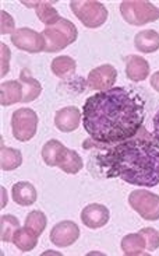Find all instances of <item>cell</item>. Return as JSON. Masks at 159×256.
<instances>
[{"instance_id": "1", "label": "cell", "mask_w": 159, "mask_h": 256, "mask_svg": "<svg viewBox=\"0 0 159 256\" xmlns=\"http://www.w3.org/2000/svg\"><path fill=\"white\" fill-rule=\"evenodd\" d=\"M146 118V101L133 88L113 87L87 98L83 126L94 142L116 144L133 138Z\"/></svg>"}, {"instance_id": "2", "label": "cell", "mask_w": 159, "mask_h": 256, "mask_svg": "<svg viewBox=\"0 0 159 256\" xmlns=\"http://www.w3.org/2000/svg\"><path fill=\"white\" fill-rule=\"evenodd\" d=\"M98 166L106 178H120L130 185H159V143L136 138L106 147Z\"/></svg>"}, {"instance_id": "3", "label": "cell", "mask_w": 159, "mask_h": 256, "mask_svg": "<svg viewBox=\"0 0 159 256\" xmlns=\"http://www.w3.org/2000/svg\"><path fill=\"white\" fill-rule=\"evenodd\" d=\"M42 158L49 166H59L62 171L70 175H76L83 170L84 162L80 154L70 150L59 142L49 140L42 148Z\"/></svg>"}, {"instance_id": "4", "label": "cell", "mask_w": 159, "mask_h": 256, "mask_svg": "<svg viewBox=\"0 0 159 256\" xmlns=\"http://www.w3.org/2000/svg\"><path fill=\"white\" fill-rule=\"evenodd\" d=\"M41 34L46 42L45 52L53 54V52L63 50L69 45H71L73 42H76L78 32H77L76 26L71 21L62 17V20L57 24L52 26V27H46Z\"/></svg>"}, {"instance_id": "5", "label": "cell", "mask_w": 159, "mask_h": 256, "mask_svg": "<svg viewBox=\"0 0 159 256\" xmlns=\"http://www.w3.org/2000/svg\"><path fill=\"white\" fill-rule=\"evenodd\" d=\"M122 17L132 26H146L159 20V7L146 0H125L120 4Z\"/></svg>"}, {"instance_id": "6", "label": "cell", "mask_w": 159, "mask_h": 256, "mask_svg": "<svg viewBox=\"0 0 159 256\" xmlns=\"http://www.w3.org/2000/svg\"><path fill=\"white\" fill-rule=\"evenodd\" d=\"M70 8L87 28H99L108 20V8L101 2L94 0H73Z\"/></svg>"}, {"instance_id": "7", "label": "cell", "mask_w": 159, "mask_h": 256, "mask_svg": "<svg viewBox=\"0 0 159 256\" xmlns=\"http://www.w3.org/2000/svg\"><path fill=\"white\" fill-rule=\"evenodd\" d=\"M129 204L144 220L157 222L159 218V196L157 194L146 189L133 190L129 196Z\"/></svg>"}, {"instance_id": "8", "label": "cell", "mask_w": 159, "mask_h": 256, "mask_svg": "<svg viewBox=\"0 0 159 256\" xmlns=\"http://www.w3.org/2000/svg\"><path fill=\"white\" fill-rule=\"evenodd\" d=\"M13 136L18 142H28L34 138L38 129V115L34 110L20 108L11 116Z\"/></svg>"}, {"instance_id": "9", "label": "cell", "mask_w": 159, "mask_h": 256, "mask_svg": "<svg viewBox=\"0 0 159 256\" xmlns=\"http://www.w3.org/2000/svg\"><path fill=\"white\" fill-rule=\"evenodd\" d=\"M11 42L15 48L28 54L45 52V48H46V42L41 32H36L27 27L17 28L11 34Z\"/></svg>"}, {"instance_id": "10", "label": "cell", "mask_w": 159, "mask_h": 256, "mask_svg": "<svg viewBox=\"0 0 159 256\" xmlns=\"http://www.w3.org/2000/svg\"><path fill=\"white\" fill-rule=\"evenodd\" d=\"M116 78H118V70L112 64H102L91 70L87 78V84L91 90L106 91L113 88Z\"/></svg>"}, {"instance_id": "11", "label": "cell", "mask_w": 159, "mask_h": 256, "mask_svg": "<svg viewBox=\"0 0 159 256\" xmlns=\"http://www.w3.org/2000/svg\"><path fill=\"white\" fill-rule=\"evenodd\" d=\"M80 238V228L74 222L64 220L56 224L50 231V241L59 248H67Z\"/></svg>"}, {"instance_id": "12", "label": "cell", "mask_w": 159, "mask_h": 256, "mask_svg": "<svg viewBox=\"0 0 159 256\" xmlns=\"http://www.w3.org/2000/svg\"><path fill=\"white\" fill-rule=\"evenodd\" d=\"M109 208H105L104 204L91 203L81 212V222L85 227L91 230H98L105 227L109 222Z\"/></svg>"}, {"instance_id": "13", "label": "cell", "mask_w": 159, "mask_h": 256, "mask_svg": "<svg viewBox=\"0 0 159 256\" xmlns=\"http://www.w3.org/2000/svg\"><path fill=\"white\" fill-rule=\"evenodd\" d=\"M81 111L77 106H64L62 110L56 112L55 125L60 132L70 133L78 129L81 124Z\"/></svg>"}, {"instance_id": "14", "label": "cell", "mask_w": 159, "mask_h": 256, "mask_svg": "<svg viewBox=\"0 0 159 256\" xmlns=\"http://www.w3.org/2000/svg\"><path fill=\"white\" fill-rule=\"evenodd\" d=\"M126 76L134 83L144 82L150 76V63L139 55H130L126 59Z\"/></svg>"}, {"instance_id": "15", "label": "cell", "mask_w": 159, "mask_h": 256, "mask_svg": "<svg viewBox=\"0 0 159 256\" xmlns=\"http://www.w3.org/2000/svg\"><path fill=\"white\" fill-rule=\"evenodd\" d=\"M22 4H25L27 7H34L38 18L46 27H52V26H55L62 20L59 12L49 2H22Z\"/></svg>"}, {"instance_id": "16", "label": "cell", "mask_w": 159, "mask_h": 256, "mask_svg": "<svg viewBox=\"0 0 159 256\" xmlns=\"http://www.w3.org/2000/svg\"><path fill=\"white\" fill-rule=\"evenodd\" d=\"M22 102V86L20 82L8 80L0 86V104L1 106Z\"/></svg>"}, {"instance_id": "17", "label": "cell", "mask_w": 159, "mask_h": 256, "mask_svg": "<svg viewBox=\"0 0 159 256\" xmlns=\"http://www.w3.org/2000/svg\"><path fill=\"white\" fill-rule=\"evenodd\" d=\"M22 86V102H32L36 98L41 96L42 86L41 83L31 76L27 70H21L20 80H18Z\"/></svg>"}, {"instance_id": "18", "label": "cell", "mask_w": 159, "mask_h": 256, "mask_svg": "<svg viewBox=\"0 0 159 256\" xmlns=\"http://www.w3.org/2000/svg\"><path fill=\"white\" fill-rule=\"evenodd\" d=\"M134 45L143 54H154L159 49V34L155 30L140 31L134 38Z\"/></svg>"}, {"instance_id": "19", "label": "cell", "mask_w": 159, "mask_h": 256, "mask_svg": "<svg viewBox=\"0 0 159 256\" xmlns=\"http://www.w3.org/2000/svg\"><path fill=\"white\" fill-rule=\"evenodd\" d=\"M13 199L17 204L20 206H31L36 202V189L32 184L29 182H17L13 185Z\"/></svg>"}, {"instance_id": "20", "label": "cell", "mask_w": 159, "mask_h": 256, "mask_svg": "<svg viewBox=\"0 0 159 256\" xmlns=\"http://www.w3.org/2000/svg\"><path fill=\"white\" fill-rule=\"evenodd\" d=\"M38 238H39V236L35 232L34 230H31L29 227H24V228H18L15 231L11 242L21 252H29L38 245Z\"/></svg>"}, {"instance_id": "21", "label": "cell", "mask_w": 159, "mask_h": 256, "mask_svg": "<svg viewBox=\"0 0 159 256\" xmlns=\"http://www.w3.org/2000/svg\"><path fill=\"white\" fill-rule=\"evenodd\" d=\"M50 69L52 73L56 77H60V78H66V77L73 76L76 73L77 63L73 58L70 56H57L52 60L50 64Z\"/></svg>"}, {"instance_id": "22", "label": "cell", "mask_w": 159, "mask_h": 256, "mask_svg": "<svg viewBox=\"0 0 159 256\" xmlns=\"http://www.w3.org/2000/svg\"><path fill=\"white\" fill-rule=\"evenodd\" d=\"M122 250L126 256H139L144 255L146 252V241L143 236L137 234H129L122 240Z\"/></svg>"}, {"instance_id": "23", "label": "cell", "mask_w": 159, "mask_h": 256, "mask_svg": "<svg viewBox=\"0 0 159 256\" xmlns=\"http://www.w3.org/2000/svg\"><path fill=\"white\" fill-rule=\"evenodd\" d=\"M0 166L3 171H13L18 168L22 162V156L20 150L10 148V147H1L0 152Z\"/></svg>"}, {"instance_id": "24", "label": "cell", "mask_w": 159, "mask_h": 256, "mask_svg": "<svg viewBox=\"0 0 159 256\" xmlns=\"http://www.w3.org/2000/svg\"><path fill=\"white\" fill-rule=\"evenodd\" d=\"M20 228V222L11 214H4L0 217V232H1V241L10 242L13 241L15 231Z\"/></svg>"}, {"instance_id": "25", "label": "cell", "mask_w": 159, "mask_h": 256, "mask_svg": "<svg viewBox=\"0 0 159 256\" xmlns=\"http://www.w3.org/2000/svg\"><path fill=\"white\" fill-rule=\"evenodd\" d=\"M46 224H48V218L39 210L31 212L27 216V218H25V227H29L31 230H34L38 236H41L42 232L46 230Z\"/></svg>"}, {"instance_id": "26", "label": "cell", "mask_w": 159, "mask_h": 256, "mask_svg": "<svg viewBox=\"0 0 159 256\" xmlns=\"http://www.w3.org/2000/svg\"><path fill=\"white\" fill-rule=\"evenodd\" d=\"M140 234L143 236L146 241V250L148 252H154L159 248V232L153 227H146V228L140 230Z\"/></svg>"}, {"instance_id": "27", "label": "cell", "mask_w": 159, "mask_h": 256, "mask_svg": "<svg viewBox=\"0 0 159 256\" xmlns=\"http://www.w3.org/2000/svg\"><path fill=\"white\" fill-rule=\"evenodd\" d=\"M0 18H1V26H0V27H1V30H0L1 35L13 34L14 31H15V24H14L13 17L3 10V12L0 13Z\"/></svg>"}, {"instance_id": "28", "label": "cell", "mask_w": 159, "mask_h": 256, "mask_svg": "<svg viewBox=\"0 0 159 256\" xmlns=\"http://www.w3.org/2000/svg\"><path fill=\"white\" fill-rule=\"evenodd\" d=\"M8 60H10V49L7 45L1 44V73H0L1 77H4L8 73Z\"/></svg>"}, {"instance_id": "29", "label": "cell", "mask_w": 159, "mask_h": 256, "mask_svg": "<svg viewBox=\"0 0 159 256\" xmlns=\"http://www.w3.org/2000/svg\"><path fill=\"white\" fill-rule=\"evenodd\" d=\"M154 138L159 143V111L154 116Z\"/></svg>"}, {"instance_id": "30", "label": "cell", "mask_w": 159, "mask_h": 256, "mask_svg": "<svg viewBox=\"0 0 159 256\" xmlns=\"http://www.w3.org/2000/svg\"><path fill=\"white\" fill-rule=\"evenodd\" d=\"M151 86H153L154 90L159 92V70L151 76Z\"/></svg>"}, {"instance_id": "31", "label": "cell", "mask_w": 159, "mask_h": 256, "mask_svg": "<svg viewBox=\"0 0 159 256\" xmlns=\"http://www.w3.org/2000/svg\"><path fill=\"white\" fill-rule=\"evenodd\" d=\"M1 194H3V200H1V206L4 208L7 203V194H6V189L4 188H1Z\"/></svg>"}]
</instances>
